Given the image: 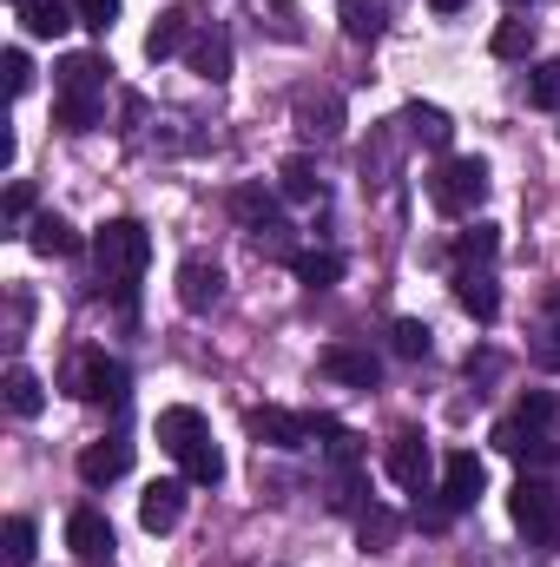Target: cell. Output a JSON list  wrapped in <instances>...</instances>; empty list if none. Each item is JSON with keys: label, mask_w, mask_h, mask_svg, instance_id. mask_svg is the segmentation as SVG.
I'll return each mask as SVG.
<instances>
[{"label": "cell", "mask_w": 560, "mask_h": 567, "mask_svg": "<svg viewBox=\"0 0 560 567\" xmlns=\"http://www.w3.org/2000/svg\"><path fill=\"white\" fill-rule=\"evenodd\" d=\"M93 265H100V284H113V297L133 310V290H139L145 265H152V231L139 218H113L93 231Z\"/></svg>", "instance_id": "1"}, {"label": "cell", "mask_w": 560, "mask_h": 567, "mask_svg": "<svg viewBox=\"0 0 560 567\" xmlns=\"http://www.w3.org/2000/svg\"><path fill=\"white\" fill-rule=\"evenodd\" d=\"M508 515H515V528H521L535 548H560V488L554 482L521 475V482L508 488Z\"/></svg>", "instance_id": "2"}, {"label": "cell", "mask_w": 560, "mask_h": 567, "mask_svg": "<svg viewBox=\"0 0 560 567\" xmlns=\"http://www.w3.org/2000/svg\"><path fill=\"white\" fill-rule=\"evenodd\" d=\"M428 198H435V212L468 218V212L488 198V165H481V158H442L435 178H428Z\"/></svg>", "instance_id": "3"}, {"label": "cell", "mask_w": 560, "mask_h": 567, "mask_svg": "<svg viewBox=\"0 0 560 567\" xmlns=\"http://www.w3.org/2000/svg\"><path fill=\"white\" fill-rule=\"evenodd\" d=\"M231 212H238V225L258 238V251H283V231H290V225L278 218V198H271L265 185H238V192H231Z\"/></svg>", "instance_id": "4"}, {"label": "cell", "mask_w": 560, "mask_h": 567, "mask_svg": "<svg viewBox=\"0 0 560 567\" xmlns=\"http://www.w3.org/2000/svg\"><path fill=\"white\" fill-rule=\"evenodd\" d=\"M80 396H86L93 410H126V396H133L126 363H120V357H86V363H80Z\"/></svg>", "instance_id": "5"}, {"label": "cell", "mask_w": 560, "mask_h": 567, "mask_svg": "<svg viewBox=\"0 0 560 567\" xmlns=\"http://www.w3.org/2000/svg\"><path fill=\"white\" fill-rule=\"evenodd\" d=\"M481 488H488L481 455H475V449H448V462H442V502L462 515V508H475V502H481Z\"/></svg>", "instance_id": "6"}, {"label": "cell", "mask_w": 560, "mask_h": 567, "mask_svg": "<svg viewBox=\"0 0 560 567\" xmlns=\"http://www.w3.org/2000/svg\"><path fill=\"white\" fill-rule=\"evenodd\" d=\"M66 548H73L80 561H113V522H106L100 508H73V515H66Z\"/></svg>", "instance_id": "7"}, {"label": "cell", "mask_w": 560, "mask_h": 567, "mask_svg": "<svg viewBox=\"0 0 560 567\" xmlns=\"http://www.w3.org/2000/svg\"><path fill=\"white\" fill-rule=\"evenodd\" d=\"M198 442H211V429L198 410H185V403H172V410H158V449L172 455V462H185Z\"/></svg>", "instance_id": "8"}, {"label": "cell", "mask_w": 560, "mask_h": 567, "mask_svg": "<svg viewBox=\"0 0 560 567\" xmlns=\"http://www.w3.org/2000/svg\"><path fill=\"white\" fill-rule=\"evenodd\" d=\"M185 488L191 482H152L139 495V522H145V535H172L178 522H185Z\"/></svg>", "instance_id": "9"}, {"label": "cell", "mask_w": 560, "mask_h": 567, "mask_svg": "<svg viewBox=\"0 0 560 567\" xmlns=\"http://www.w3.org/2000/svg\"><path fill=\"white\" fill-rule=\"evenodd\" d=\"M106 73H113V66H106L100 53H66V60L53 66V86H60V93H80V100H106Z\"/></svg>", "instance_id": "10"}, {"label": "cell", "mask_w": 560, "mask_h": 567, "mask_svg": "<svg viewBox=\"0 0 560 567\" xmlns=\"http://www.w3.org/2000/svg\"><path fill=\"white\" fill-rule=\"evenodd\" d=\"M323 377H336V383H350V390H376V383H383V363H376L370 350H356V343H330V350H323Z\"/></svg>", "instance_id": "11"}, {"label": "cell", "mask_w": 560, "mask_h": 567, "mask_svg": "<svg viewBox=\"0 0 560 567\" xmlns=\"http://www.w3.org/2000/svg\"><path fill=\"white\" fill-rule=\"evenodd\" d=\"M126 468H133V442H120V435H106V442H86V449H80V482H93V488L120 482Z\"/></svg>", "instance_id": "12"}, {"label": "cell", "mask_w": 560, "mask_h": 567, "mask_svg": "<svg viewBox=\"0 0 560 567\" xmlns=\"http://www.w3.org/2000/svg\"><path fill=\"white\" fill-rule=\"evenodd\" d=\"M455 303H462L475 323H495V317H501V290L488 278V265H462V271H455Z\"/></svg>", "instance_id": "13"}, {"label": "cell", "mask_w": 560, "mask_h": 567, "mask_svg": "<svg viewBox=\"0 0 560 567\" xmlns=\"http://www.w3.org/2000/svg\"><path fill=\"white\" fill-rule=\"evenodd\" d=\"M13 13H20V27L33 40H60L66 27H80V7L73 0H13Z\"/></svg>", "instance_id": "14"}, {"label": "cell", "mask_w": 560, "mask_h": 567, "mask_svg": "<svg viewBox=\"0 0 560 567\" xmlns=\"http://www.w3.org/2000/svg\"><path fill=\"white\" fill-rule=\"evenodd\" d=\"M218 297H225V271H218L211 258H185V265H178V303H185V310H211Z\"/></svg>", "instance_id": "15"}, {"label": "cell", "mask_w": 560, "mask_h": 567, "mask_svg": "<svg viewBox=\"0 0 560 567\" xmlns=\"http://www.w3.org/2000/svg\"><path fill=\"white\" fill-rule=\"evenodd\" d=\"M383 462H390V482H403V488H422L428 482V442H422L416 429H396Z\"/></svg>", "instance_id": "16"}, {"label": "cell", "mask_w": 560, "mask_h": 567, "mask_svg": "<svg viewBox=\"0 0 560 567\" xmlns=\"http://www.w3.org/2000/svg\"><path fill=\"white\" fill-rule=\"evenodd\" d=\"M251 435L265 449H303L317 429H310V416H297V410H251Z\"/></svg>", "instance_id": "17"}, {"label": "cell", "mask_w": 560, "mask_h": 567, "mask_svg": "<svg viewBox=\"0 0 560 567\" xmlns=\"http://www.w3.org/2000/svg\"><path fill=\"white\" fill-rule=\"evenodd\" d=\"M27 245H33L40 258H73V251H80V231H73L60 212H40V218L27 225Z\"/></svg>", "instance_id": "18"}, {"label": "cell", "mask_w": 560, "mask_h": 567, "mask_svg": "<svg viewBox=\"0 0 560 567\" xmlns=\"http://www.w3.org/2000/svg\"><path fill=\"white\" fill-rule=\"evenodd\" d=\"M191 47V20L172 7V13H158L152 20V33H145V60H172V53H185Z\"/></svg>", "instance_id": "19"}, {"label": "cell", "mask_w": 560, "mask_h": 567, "mask_svg": "<svg viewBox=\"0 0 560 567\" xmlns=\"http://www.w3.org/2000/svg\"><path fill=\"white\" fill-rule=\"evenodd\" d=\"M185 53H191V73H198V80H211V86L231 80V47H225V33H198Z\"/></svg>", "instance_id": "20"}, {"label": "cell", "mask_w": 560, "mask_h": 567, "mask_svg": "<svg viewBox=\"0 0 560 567\" xmlns=\"http://www.w3.org/2000/svg\"><path fill=\"white\" fill-rule=\"evenodd\" d=\"M0 390H7V410H13V416H40V410H46V383H40L27 363H13Z\"/></svg>", "instance_id": "21"}, {"label": "cell", "mask_w": 560, "mask_h": 567, "mask_svg": "<svg viewBox=\"0 0 560 567\" xmlns=\"http://www.w3.org/2000/svg\"><path fill=\"white\" fill-rule=\"evenodd\" d=\"M278 192L290 198V205H310V198H323V178H317L310 158H283L278 165Z\"/></svg>", "instance_id": "22"}, {"label": "cell", "mask_w": 560, "mask_h": 567, "mask_svg": "<svg viewBox=\"0 0 560 567\" xmlns=\"http://www.w3.org/2000/svg\"><path fill=\"white\" fill-rule=\"evenodd\" d=\"M106 120V100H80V93H60V106H53V126L60 133H93Z\"/></svg>", "instance_id": "23"}, {"label": "cell", "mask_w": 560, "mask_h": 567, "mask_svg": "<svg viewBox=\"0 0 560 567\" xmlns=\"http://www.w3.org/2000/svg\"><path fill=\"white\" fill-rule=\"evenodd\" d=\"M290 271H297L303 290H330V284L343 278V258H336V251H297V258H290Z\"/></svg>", "instance_id": "24"}, {"label": "cell", "mask_w": 560, "mask_h": 567, "mask_svg": "<svg viewBox=\"0 0 560 567\" xmlns=\"http://www.w3.org/2000/svg\"><path fill=\"white\" fill-rule=\"evenodd\" d=\"M403 126H409V140L435 145V152L455 140V126H448V113H442V106H409V113H403Z\"/></svg>", "instance_id": "25"}, {"label": "cell", "mask_w": 560, "mask_h": 567, "mask_svg": "<svg viewBox=\"0 0 560 567\" xmlns=\"http://www.w3.org/2000/svg\"><path fill=\"white\" fill-rule=\"evenodd\" d=\"M178 468H185V482H191V488H218V482H225V455H218V442H198Z\"/></svg>", "instance_id": "26"}, {"label": "cell", "mask_w": 560, "mask_h": 567, "mask_svg": "<svg viewBox=\"0 0 560 567\" xmlns=\"http://www.w3.org/2000/svg\"><path fill=\"white\" fill-rule=\"evenodd\" d=\"M33 548H40L33 522H27V515H7V528H0V555H7V567H27L33 561Z\"/></svg>", "instance_id": "27"}, {"label": "cell", "mask_w": 560, "mask_h": 567, "mask_svg": "<svg viewBox=\"0 0 560 567\" xmlns=\"http://www.w3.org/2000/svg\"><path fill=\"white\" fill-rule=\"evenodd\" d=\"M488 47H495V60H528L535 53V20H501Z\"/></svg>", "instance_id": "28"}, {"label": "cell", "mask_w": 560, "mask_h": 567, "mask_svg": "<svg viewBox=\"0 0 560 567\" xmlns=\"http://www.w3.org/2000/svg\"><path fill=\"white\" fill-rule=\"evenodd\" d=\"M501 251V231L495 225H468L462 238H455V265H488Z\"/></svg>", "instance_id": "29"}, {"label": "cell", "mask_w": 560, "mask_h": 567, "mask_svg": "<svg viewBox=\"0 0 560 567\" xmlns=\"http://www.w3.org/2000/svg\"><path fill=\"white\" fill-rule=\"evenodd\" d=\"M343 33L350 40H376L383 33V0H343Z\"/></svg>", "instance_id": "30"}, {"label": "cell", "mask_w": 560, "mask_h": 567, "mask_svg": "<svg viewBox=\"0 0 560 567\" xmlns=\"http://www.w3.org/2000/svg\"><path fill=\"white\" fill-rule=\"evenodd\" d=\"M528 106H541V113H560V60H541V66L528 73Z\"/></svg>", "instance_id": "31"}, {"label": "cell", "mask_w": 560, "mask_h": 567, "mask_svg": "<svg viewBox=\"0 0 560 567\" xmlns=\"http://www.w3.org/2000/svg\"><path fill=\"white\" fill-rule=\"evenodd\" d=\"M356 535H363V555H383V548L396 542V515H390V508H363Z\"/></svg>", "instance_id": "32"}, {"label": "cell", "mask_w": 560, "mask_h": 567, "mask_svg": "<svg viewBox=\"0 0 560 567\" xmlns=\"http://www.w3.org/2000/svg\"><path fill=\"white\" fill-rule=\"evenodd\" d=\"M428 337H435L428 323H416V317H403V323L390 330V350H396L403 363H416V357H428Z\"/></svg>", "instance_id": "33"}, {"label": "cell", "mask_w": 560, "mask_h": 567, "mask_svg": "<svg viewBox=\"0 0 560 567\" xmlns=\"http://www.w3.org/2000/svg\"><path fill=\"white\" fill-rule=\"evenodd\" d=\"M363 495H370V488H363L356 468H343V475L330 482V508H336V515H363Z\"/></svg>", "instance_id": "34"}, {"label": "cell", "mask_w": 560, "mask_h": 567, "mask_svg": "<svg viewBox=\"0 0 560 567\" xmlns=\"http://www.w3.org/2000/svg\"><path fill=\"white\" fill-rule=\"evenodd\" d=\"M73 7H80V27H93V33L120 27V0H73Z\"/></svg>", "instance_id": "35"}, {"label": "cell", "mask_w": 560, "mask_h": 567, "mask_svg": "<svg viewBox=\"0 0 560 567\" xmlns=\"http://www.w3.org/2000/svg\"><path fill=\"white\" fill-rule=\"evenodd\" d=\"M554 410H560V403H554V396H548V390H528L515 416H521V423H528V429H548V423H554Z\"/></svg>", "instance_id": "36"}, {"label": "cell", "mask_w": 560, "mask_h": 567, "mask_svg": "<svg viewBox=\"0 0 560 567\" xmlns=\"http://www.w3.org/2000/svg\"><path fill=\"white\" fill-rule=\"evenodd\" d=\"M27 212H33V185L13 178V185H7V231H27V225H33Z\"/></svg>", "instance_id": "37"}, {"label": "cell", "mask_w": 560, "mask_h": 567, "mask_svg": "<svg viewBox=\"0 0 560 567\" xmlns=\"http://www.w3.org/2000/svg\"><path fill=\"white\" fill-rule=\"evenodd\" d=\"M528 357H535V370H560V323H548V330L528 343Z\"/></svg>", "instance_id": "38"}, {"label": "cell", "mask_w": 560, "mask_h": 567, "mask_svg": "<svg viewBox=\"0 0 560 567\" xmlns=\"http://www.w3.org/2000/svg\"><path fill=\"white\" fill-rule=\"evenodd\" d=\"M27 86H33V60H27V53H20V47H7V93H13V100H20V93H27Z\"/></svg>", "instance_id": "39"}, {"label": "cell", "mask_w": 560, "mask_h": 567, "mask_svg": "<svg viewBox=\"0 0 560 567\" xmlns=\"http://www.w3.org/2000/svg\"><path fill=\"white\" fill-rule=\"evenodd\" d=\"M303 120H310V133H336V100H323V106H303Z\"/></svg>", "instance_id": "40"}, {"label": "cell", "mask_w": 560, "mask_h": 567, "mask_svg": "<svg viewBox=\"0 0 560 567\" xmlns=\"http://www.w3.org/2000/svg\"><path fill=\"white\" fill-rule=\"evenodd\" d=\"M428 7H435V13H462L468 0H428Z\"/></svg>", "instance_id": "41"}, {"label": "cell", "mask_w": 560, "mask_h": 567, "mask_svg": "<svg viewBox=\"0 0 560 567\" xmlns=\"http://www.w3.org/2000/svg\"><path fill=\"white\" fill-rule=\"evenodd\" d=\"M548 303H554V317H560V284H554V297H548Z\"/></svg>", "instance_id": "42"}, {"label": "cell", "mask_w": 560, "mask_h": 567, "mask_svg": "<svg viewBox=\"0 0 560 567\" xmlns=\"http://www.w3.org/2000/svg\"><path fill=\"white\" fill-rule=\"evenodd\" d=\"M508 7H535V0H508Z\"/></svg>", "instance_id": "43"}, {"label": "cell", "mask_w": 560, "mask_h": 567, "mask_svg": "<svg viewBox=\"0 0 560 567\" xmlns=\"http://www.w3.org/2000/svg\"><path fill=\"white\" fill-rule=\"evenodd\" d=\"M86 567H106V561H86Z\"/></svg>", "instance_id": "44"}]
</instances>
